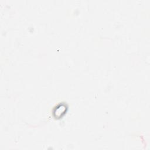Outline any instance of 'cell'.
Instances as JSON below:
<instances>
[{"mask_svg": "<svg viewBox=\"0 0 150 150\" xmlns=\"http://www.w3.org/2000/svg\"><path fill=\"white\" fill-rule=\"evenodd\" d=\"M66 106L64 104H59L58 106L54 108V113L56 114V117H60L65 113L66 111Z\"/></svg>", "mask_w": 150, "mask_h": 150, "instance_id": "obj_1", "label": "cell"}]
</instances>
